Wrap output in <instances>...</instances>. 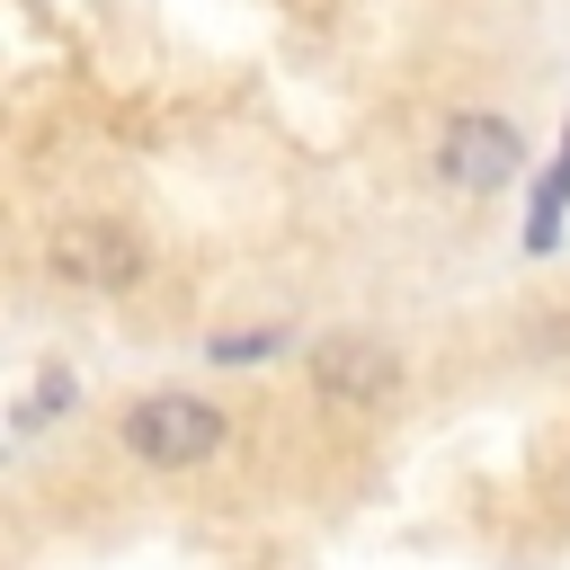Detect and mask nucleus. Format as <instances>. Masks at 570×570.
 I'll use <instances>...</instances> for the list:
<instances>
[{"label":"nucleus","instance_id":"nucleus-6","mask_svg":"<svg viewBox=\"0 0 570 570\" xmlns=\"http://www.w3.org/2000/svg\"><path fill=\"white\" fill-rule=\"evenodd\" d=\"M561 214H570V142H561V160H552V169H543V187H534L525 249H552V240H561Z\"/></svg>","mask_w":570,"mask_h":570},{"label":"nucleus","instance_id":"nucleus-7","mask_svg":"<svg viewBox=\"0 0 570 570\" xmlns=\"http://www.w3.org/2000/svg\"><path fill=\"white\" fill-rule=\"evenodd\" d=\"M276 347H285V338H276V330H240V338H214V347H205V356H214V365H267V356H276Z\"/></svg>","mask_w":570,"mask_h":570},{"label":"nucleus","instance_id":"nucleus-1","mask_svg":"<svg viewBox=\"0 0 570 570\" xmlns=\"http://www.w3.org/2000/svg\"><path fill=\"white\" fill-rule=\"evenodd\" d=\"M223 436H232V419L214 401H196V392H142L116 419V445L134 463H151V472H196V463L223 454Z\"/></svg>","mask_w":570,"mask_h":570},{"label":"nucleus","instance_id":"nucleus-5","mask_svg":"<svg viewBox=\"0 0 570 570\" xmlns=\"http://www.w3.org/2000/svg\"><path fill=\"white\" fill-rule=\"evenodd\" d=\"M62 410H80V374H71V365H36V383H27V392H18V410H9V428L36 445Z\"/></svg>","mask_w":570,"mask_h":570},{"label":"nucleus","instance_id":"nucleus-2","mask_svg":"<svg viewBox=\"0 0 570 570\" xmlns=\"http://www.w3.org/2000/svg\"><path fill=\"white\" fill-rule=\"evenodd\" d=\"M45 267H53L62 285H80V294H125V285H142L151 249H142V232L116 223V214H62V223L45 232Z\"/></svg>","mask_w":570,"mask_h":570},{"label":"nucleus","instance_id":"nucleus-4","mask_svg":"<svg viewBox=\"0 0 570 570\" xmlns=\"http://www.w3.org/2000/svg\"><path fill=\"white\" fill-rule=\"evenodd\" d=\"M303 365H312V392L330 410H383L401 392V356L383 338H321Z\"/></svg>","mask_w":570,"mask_h":570},{"label":"nucleus","instance_id":"nucleus-3","mask_svg":"<svg viewBox=\"0 0 570 570\" xmlns=\"http://www.w3.org/2000/svg\"><path fill=\"white\" fill-rule=\"evenodd\" d=\"M517 169H525V134L508 116H445V134H436V178L445 187L499 196V187H517Z\"/></svg>","mask_w":570,"mask_h":570}]
</instances>
